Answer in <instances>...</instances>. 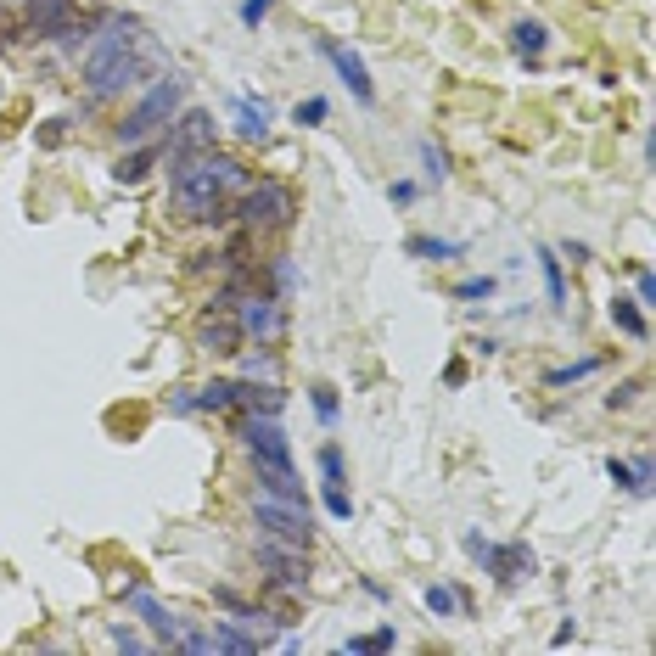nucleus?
<instances>
[{
    "mask_svg": "<svg viewBox=\"0 0 656 656\" xmlns=\"http://www.w3.org/2000/svg\"><path fill=\"white\" fill-rule=\"evenodd\" d=\"M236 314H242L247 337H258V343H270L275 331H281V298H275V292H247Z\"/></svg>",
    "mask_w": 656,
    "mask_h": 656,
    "instance_id": "obj_14",
    "label": "nucleus"
},
{
    "mask_svg": "<svg viewBox=\"0 0 656 656\" xmlns=\"http://www.w3.org/2000/svg\"><path fill=\"white\" fill-rule=\"evenodd\" d=\"M253 522L264 528V539H275V544H298V550H309L314 544L309 505L275 500V494H253Z\"/></svg>",
    "mask_w": 656,
    "mask_h": 656,
    "instance_id": "obj_7",
    "label": "nucleus"
},
{
    "mask_svg": "<svg viewBox=\"0 0 656 656\" xmlns=\"http://www.w3.org/2000/svg\"><path fill=\"white\" fill-rule=\"evenodd\" d=\"M292 118H298L303 129H309V124H326V118H331V101H326V96H309V101H298V113H292Z\"/></svg>",
    "mask_w": 656,
    "mask_h": 656,
    "instance_id": "obj_27",
    "label": "nucleus"
},
{
    "mask_svg": "<svg viewBox=\"0 0 656 656\" xmlns=\"http://www.w3.org/2000/svg\"><path fill=\"white\" fill-rule=\"evenodd\" d=\"M606 477H612L617 488H628V494H640V488H634V466H623V460H617V455L606 460Z\"/></svg>",
    "mask_w": 656,
    "mask_h": 656,
    "instance_id": "obj_33",
    "label": "nucleus"
},
{
    "mask_svg": "<svg viewBox=\"0 0 656 656\" xmlns=\"http://www.w3.org/2000/svg\"><path fill=\"white\" fill-rule=\"evenodd\" d=\"M455 606H460V595L449 584H432L427 589V612H438V617H455Z\"/></svg>",
    "mask_w": 656,
    "mask_h": 656,
    "instance_id": "obj_28",
    "label": "nucleus"
},
{
    "mask_svg": "<svg viewBox=\"0 0 656 656\" xmlns=\"http://www.w3.org/2000/svg\"><path fill=\"white\" fill-rule=\"evenodd\" d=\"M270 6H275V0H242V23H247V29H258V23L270 17Z\"/></svg>",
    "mask_w": 656,
    "mask_h": 656,
    "instance_id": "obj_34",
    "label": "nucleus"
},
{
    "mask_svg": "<svg viewBox=\"0 0 656 656\" xmlns=\"http://www.w3.org/2000/svg\"><path fill=\"white\" fill-rule=\"evenodd\" d=\"M247 186V169L236 163V157L225 152H191V157H174V180H169V202L180 219H219L225 214L230 191Z\"/></svg>",
    "mask_w": 656,
    "mask_h": 656,
    "instance_id": "obj_2",
    "label": "nucleus"
},
{
    "mask_svg": "<svg viewBox=\"0 0 656 656\" xmlns=\"http://www.w3.org/2000/svg\"><path fill=\"white\" fill-rule=\"evenodd\" d=\"M191 343H197V354L208 359H236L247 348V326L242 314H236V298H214L208 309L197 314V326H191Z\"/></svg>",
    "mask_w": 656,
    "mask_h": 656,
    "instance_id": "obj_5",
    "label": "nucleus"
},
{
    "mask_svg": "<svg viewBox=\"0 0 656 656\" xmlns=\"http://www.w3.org/2000/svg\"><path fill=\"white\" fill-rule=\"evenodd\" d=\"M214 651H236V656H253L258 651V634H242L236 623H219L214 628Z\"/></svg>",
    "mask_w": 656,
    "mask_h": 656,
    "instance_id": "obj_23",
    "label": "nucleus"
},
{
    "mask_svg": "<svg viewBox=\"0 0 656 656\" xmlns=\"http://www.w3.org/2000/svg\"><path fill=\"white\" fill-rule=\"evenodd\" d=\"M242 225L247 236H281V230H292V219H298V191L286 186V180H247L242 186Z\"/></svg>",
    "mask_w": 656,
    "mask_h": 656,
    "instance_id": "obj_4",
    "label": "nucleus"
},
{
    "mask_svg": "<svg viewBox=\"0 0 656 656\" xmlns=\"http://www.w3.org/2000/svg\"><path fill=\"white\" fill-rule=\"evenodd\" d=\"M640 387H645V382H623L617 393H606V410H628V404L640 399Z\"/></svg>",
    "mask_w": 656,
    "mask_h": 656,
    "instance_id": "obj_32",
    "label": "nucleus"
},
{
    "mask_svg": "<svg viewBox=\"0 0 656 656\" xmlns=\"http://www.w3.org/2000/svg\"><path fill=\"white\" fill-rule=\"evenodd\" d=\"M34 141H40L45 152H57V146L68 141V118H45V124H40V135H34Z\"/></svg>",
    "mask_w": 656,
    "mask_h": 656,
    "instance_id": "obj_29",
    "label": "nucleus"
},
{
    "mask_svg": "<svg viewBox=\"0 0 656 656\" xmlns=\"http://www.w3.org/2000/svg\"><path fill=\"white\" fill-rule=\"evenodd\" d=\"M152 163H163V141H141V146H124V157L113 163V180L118 186H141Z\"/></svg>",
    "mask_w": 656,
    "mask_h": 656,
    "instance_id": "obj_15",
    "label": "nucleus"
},
{
    "mask_svg": "<svg viewBox=\"0 0 656 656\" xmlns=\"http://www.w3.org/2000/svg\"><path fill=\"white\" fill-rule=\"evenodd\" d=\"M393 645H399V634H393V628H376V634H354L343 651H354V656H382V651H393Z\"/></svg>",
    "mask_w": 656,
    "mask_h": 656,
    "instance_id": "obj_24",
    "label": "nucleus"
},
{
    "mask_svg": "<svg viewBox=\"0 0 656 656\" xmlns=\"http://www.w3.org/2000/svg\"><path fill=\"white\" fill-rule=\"evenodd\" d=\"M236 438L247 443L253 466L292 471V443H286V432H281V421H275V415H236Z\"/></svg>",
    "mask_w": 656,
    "mask_h": 656,
    "instance_id": "obj_8",
    "label": "nucleus"
},
{
    "mask_svg": "<svg viewBox=\"0 0 656 656\" xmlns=\"http://www.w3.org/2000/svg\"><path fill=\"white\" fill-rule=\"evenodd\" d=\"M404 253L443 264V258H460V242H438V236H410V242H404Z\"/></svg>",
    "mask_w": 656,
    "mask_h": 656,
    "instance_id": "obj_22",
    "label": "nucleus"
},
{
    "mask_svg": "<svg viewBox=\"0 0 656 656\" xmlns=\"http://www.w3.org/2000/svg\"><path fill=\"white\" fill-rule=\"evenodd\" d=\"M124 600H129V612H141V623L152 628V640H157V645H174V640H180V617H174L169 606H163V600H157L152 589L141 584V578L124 589Z\"/></svg>",
    "mask_w": 656,
    "mask_h": 656,
    "instance_id": "obj_12",
    "label": "nucleus"
},
{
    "mask_svg": "<svg viewBox=\"0 0 656 656\" xmlns=\"http://www.w3.org/2000/svg\"><path fill=\"white\" fill-rule=\"evenodd\" d=\"M421 163H427V174H432V180H443V174H449V157H443L432 141H421Z\"/></svg>",
    "mask_w": 656,
    "mask_h": 656,
    "instance_id": "obj_31",
    "label": "nucleus"
},
{
    "mask_svg": "<svg viewBox=\"0 0 656 656\" xmlns=\"http://www.w3.org/2000/svg\"><path fill=\"white\" fill-rule=\"evenodd\" d=\"M539 270H544V292H550V303L567 309V270H561V258L550 253V247H539Z\"/></svg>",
    "mask_w": 656,
    "mask_h": 656,
    "instance_id": "obj_21",
    "label": "nucleus"
},
{
    "mask_svg": "<svg viewBox=\"0 0 656 656\" xmlns=\"http://www.w3.org/2000/svg\"><path fill=\"white\" fill-rule=\"evenodd\" d=\"M455 298H466V303L494 298V275H471V281H460V286H455Z\"/></svg>",
    "mask_w": 656,
    "mask_h": 656,
    "instance_id": "obj_30",
    "label": "nucleus"
},
{
    "mask_svg": "<svg viewBox=\"0 0 656 656\" xmlns=\"http://www.w3.org/2000/svg\"><path fill=\"white\" fill-rule=\"evenodd\" d=\"M286 393L275 382H236V410L242 415H281Z\"/></svg>",
    "mask_w": 656,
    "mask_h": 656,
    "instance_id": "obj_16",
    "label": "nucleus"
},
{
    "mask_svg": "<svg viewBox=\"0 0 656 656\" xmlns=\"http://www.w3.org/2000/svg\"><path fill=\"white\" fill-rule=\"evenodd\" d=\"M197 410H214V415H236V382L214 376V382L197 387Z\"/></svg>",
    "mask_w": 656,
    "mask_h": 656,
    "instance_id": "obj_19",
    "label": "nucleus"
},
{
    "mask_svg": "<svg viewBox=\"0 0 656 656\" xmlns=\"http://www.w3.org/2000/svg\"><path fill=\"white\" fill-rule=\"evenodd\" d=\"M589 371H600V359H572V365H561V371H550L544 382H550V387H567V382H584Z\"/></svg>",
    "mask_w": 656,
    "mask_h": 656,
    "instance_id": "obj_25",
    "label": "nucleus"
},
{
    "mask_svg": "<svg viewBox=\"0 0 656 656\" xmlns=\"http://www.w3.org/2000/svg\"><path fill=\"white\" fill-rule=\"evenodd\" d=\"M443 382H449V387L466 382V359H449V365H443Z\"/></svg>",
    "mask_w": 656,
    "mask_h": 656,
    "instance_id": "obj_36",
    "label": "nucleus"
},
{
    "mask_svg": "<svg viewBox=\"0 0 656 656\" xmlns=\"http://www.w3.org/2000/svg\"><path fill=\"white\" fill-rule=\"evenodd\" d=\"M314 45H320V57L337 68V79L348 85V96L371 107V101H376V85H371V73H365V62H359V51H348V45L331 40V34H314Z\"/></svg>",
    "mask_w": 656,
    "mask_h": 656,
    "instance_id": "obj_10",
    "label": "nucleus"
},
{
    "mask_svg": "<svg viewBox=\"0 0 656 656\" xmlns=\"http://www.w3.org/2000/svg\"><path fill=\"white\" fill-rule=\"evenodd\" d=\"M393 202H399V208H404V202H415V186H410V180H393Z\"/></svg>",
    "mask_w": 656,
    "mask_h": 656,
    "instance_id": "obj_38",
    "label": "nucleus"
},
{
    "mask_svg": "<svg viewBox=\"0 0 656 656\" xmlns=\"http://www.w3.org/2000/svg\"><path fill=\"white\" fill-rule=\"evenodd\" d=\"M258 561L270 567V584L275 589H303V584H309V550H298V544L258 539Z\"/></svg>",
    "mask_w": 656,
    "mask_h": 656,
    "instance_id": "obj_11",
    "label": "nucleus"
},
{
    "mask_svg": "<svg viewBox=\"0 0 656 656\" xmlns=\"http://www.w3.org/2000/svg\"><path fill=\"white\" fill-rule=\"evenodd\" d=\"M640 303H645V309L656 303V275L651 270H640Z\"/></svg>",
    "mask_w": 656,
    "mask_h": 656,
    "instance_id": "obj_37",
    "label": "nucleus"
},
{
    "mask_svg": "<svg viewBox=\"0 0 656 656\" xmlns=\"http://www.w3.org/2000/svg\"><path fill=\"white\" fill-rule=\"evenodd\" d=\"M0 51H6V23H0Z\"/></svg>",
    "mask_w": 656,
    "mask_h": 656,
    "instance_id": "obj_39",
    "label": "nucleus"
},
{
    "mask_svg": "<svg viewBox=\"0 0 656 656\" xmlns=\"http://www.w3.org/2000/svg\"><path fill=\"white\" fill-rule=\"evenodd\" d=\"M214 135H219V124H214V113H202V107H191V113H180V124H169L163 129V157H191V152H208L214 146Z\"/></svg>",
    "mask_w": 656,
    "mask_h": 656,
    "instance_id": "obj_9",
    "label": "nucleus"
},
{
    "mask_svg": "<svg viewBox=\"0 0 656 656\" xmlns=\"http://www.w3.org/2000/svg\"><path fill=\"white\" fill-rule=\"evenodd\" d=\"M180 101H186V85L180 79H157L152 90H146L135 107L124 113V124H118V146H141V141H157L163 129L174 124V113H180Z\"/></svg>",
    "mask_w": 656,
    "mask_h": 656,
    "instance_id": "obj_3",
    "label": "nucleus"
},
{
    "mask_svg": "<svg viewBox=\"0 0 656 656\" xmlns=\"http://www.w3.org/2000/svg\"><path fill=\"white\" fill-rule=\"evenodd\" d=\"M612 326L623 331V337H634V343H645V337H651V326H645L640 303H628V298H612Z\"/></svg>",
    "mask_w": 656,
    "mask_h": 656,
    "instance_id": "obj_20",
    "label": "nucleus"
},
{
    "mask_svg": "<svg viewBox=\"0 0 656 656\" xmlns=\"http://www.w3.org/2000/svg\"><path fill=\"white\" fill-rule=\"evenodd\" d=\"M236 129H242V141H264L270 135V101L236 96Z\"/></svg>",
    "mask_w": 656,
    "mask_h": 656,
    "instance_id": "obj_18",
    "label": "nucleus"
},
{
    "mask_svg": "<svg viewBox=\"0 0 656 656\" xmlns=\"http://www.w3.org/2000/svg\"><path fill=\"white\" fill-rule=\"evenodd\" d=\"M544 45H550V29H544L539 17H516V23H511V51H516V57L539 62Z\"/></svg>",
    "mask_w": 656,
    "mask_h": 656,
    "instance_id": "obj_17",
    "label": "nucleus"
},
{
    "mask_svg": "<svg viewBox=\"0 0 656 656\" xmlns=\"http://www.w3.org/2000/svg\"><path fill=\"white\" fill-rule=\"evenodd\" d=\"M113 645H118V651H146V640H141V634H129V628H118Z\"/></svg>",
    "mask_w": 656,
    "mask_h": 656,
    "instance_id": "obj_35",
    "label": "nucleus"
},
{
    "mask_svg": "<svg viewBox=\"0 0 656 656\" xmlns=\"http://www.w3.org/2000/svg\"><path fill=\"white\" fill-rule=\"evenodd\" d=\"M146 68H157V45L146 34L141 17H101V34H90V51H85V90L90 101H113L124 90H135L146 79Z\"/></svg>",
    "mask_w": 656,
    "mask_h": 656,
    "instance_id": "obj_1",
    "label": "nucleus"
},
{
    "mask_svg": "<svg viewBox=\"0 0 656 656\" xmlns=\"http://www.w3.org/2000/svg\"><path fill=\"white\" fill-rule=\"evenodd\" d=\"M320 488H326V511L337 516V522H348V516H354V500H348V471H343V449H337V443L320 449Z\"/></svg>",
    "mask_w": 656,
    "mask_h": 656,
    "instance_id": "obj_13",
    "label": "nucleus"
},
{
    "mask_svg": "<svg viewBox=\"0 0 656 656\" xmlns=\"http://www.w3.org/2000/svg\"><path fill=\"white\" fill-rule=\"evenodd\" d=\"M466 550H471V561H483V572H488L500 589H516L522 578H533V572H539V561H533V550H528L522 539L488 544L483 533H466Z\"/></svg>",
    "mask_w": 656,
    "mask_h": 656,
    "instance_id": "obj_6",
    "label": "nucleus"
},
{
    "mask_svg": "<svg viewBox=\"0 0 656 656\" xmlns=\"http://www.w3.org/2000/svg\"><path fill=\"white\" fill-rule=\"evenodd\" d=\"M309 399H314V415H320V421L331 427V421H337V387H331V382H314V387H309Z\"/></svg>",
    "mask_w": 656,
    "mask_h": 656,
    "instance_id": "obj_26",
    "label": "nucleus"
}]
</instances>
